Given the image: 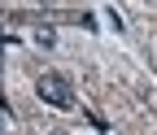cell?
Masks as SVG:
<instances>
[{"label":"cell","mask_w":157,"mask_h":135,"mask_svg":"<svg viewBox=\"0 0 157 135\" xmlns=\"http://www.w3.org/2000/svg\"><path fill=\"white\" fill-rule=\"evenodd\" d=\"M35 44H39V48H52V44H57V31H52V26H39V31H35Z\"/></svg>","instance_id":"cell-2"},{"label":"cell","mask_w":157,"mask_h":135,"mask_svg":"<svg viewBox=\"0 0 157 135\" xmlns=\"http://www.w3.org/2000/svg\"><path fill=\"white\" fill-rule=\"evenodd\" d=\"M35 96L44 105H52V109H74V87H70L66 74H57V70H44L35 79Z\"/></svg>","instance_id":"cell-1"}]
</instances>
